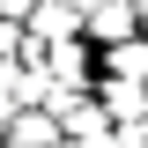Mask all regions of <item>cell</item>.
<instances>
[{
    "label": "cell",
    "instance_id": "6da1fadb",
    "mask_svg": "<svg viewBox=\"0 0 148 148\" xmlns=\"http://www.w3.org/2000/svg\"><path fill=\"white\" fill-rule=\"evenodd\" d=\"M8 148H59V119L45 104H22V111H8Z\"/></svg>",
    "mask_w": 148,
    "mask_h": 148
},
{
    "label": "cell",
    "instance_id": "7a4b0ae2",
    "mask_svg": "<svg viewBox=\"0 0 148 148\" xmlns=\"http://www.w3.org/2000/svg\"><path fill=\"white\" fill-rule=\"evenodd\" d=\"M141 111H148V82H119V74H111L104 82V119L126 126V119H141Z\"/></svg>",
    "mask_w": 148,
    "mask_h": 148
},
{
    "label": "cell",
    "instance_id": "3957f363",
    "mask_svg": "<svg viewBox=\"0 0 148 148\" xmlns=\"http://www.w3.org/2000/svg\"><path fill=\"white\" fill-rule=\"evenodd\" d=\"M15 52H22V30H15V15H8V22H0V67H8Z\"/></svg>",
    "mask_w": 148,
    "mask_h": 148
},
{
    "label": "cell",
    "instance_id": "277c9868",
    "mask_svg": "<svg viewBox=\"0 0 148 148\" xmlns=\"http://www.w3.org/2000/svg\"><path fill=\"white\" fill-rule=\"evenodd\" d=\"M0 8H8V15H30V8H37V0H0Z\"/></svg>",
    "mask_w": 148,
    "mask_h": 148
}]
</instances>
